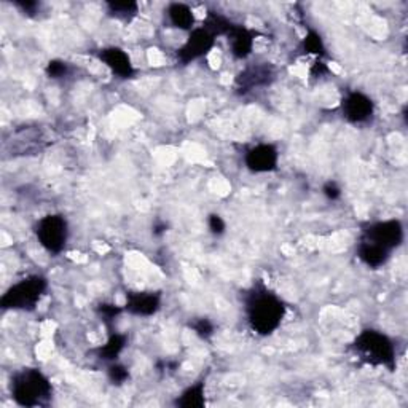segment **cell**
<instances>
[{
  "label": "cell",
  "instance_id": "obj_1",
  "mask_svg": "<svg viewBox=\"0 0 408 408\" xmlns=\"http://www.w3.org/2000/svg\"><path fill=\"white\" fill-rule=\"evenodd\" d=\"M244 313L254 334L268 337L279 329L286 316V305L262 281H257L244 293Z\"/></svg>",
  "mask_w": 408,
  "mask_h": 408
},
{
  "label": "cell",
  "instance_id": "obj_2",
  "mask_svg": "<svg viewBox=\"0 0 408 408\" xmlns=\"http://www.w3.org/2000/svg\"><path fill=\"white\" fill-rule=\"evenodd\" d=\"M10 392L16 405L26 408L47 407L53 399L52 381L39 368H21L11 375Z\"/></svg>",
  "mask_w": 408,
  "mask_h": 408
},
{
  "label": "cell",
  "instance_id": "obj_3",
  "mask_svg": "<svg viewBox=\"0 0 408 408\" xmlns=\"http://www.w3.org/2000/svg\"><path fill=\"white\" fill-rule=\"evenodd\" d=\"M351 351L357 359L370 367H385L389 372H394L397 367L394 342L383 332L373 329L362 330L351 343Z\"/></svg>",
  "mask_w": 408,
  "mask_h": 408
},
{
  "label": "cell",
  "instance_id": "obj_4",
  "mask_svg": "<svg viewBox=\"0 0 408 408\" xmlns=\"http://www.w3.org/2000/svg\"><path fill=\"white\" fill-rule=\"evenodd\" d=\"M48 288V281L40 274H33L11 286L0 298L4 310L33 311Z\"/></svg>",
  "mask_w": 408,
  "mask_h": 408
},
{
  "label": "cell",
  "instance_id": "obj_5",
  "mask_svg": "<svg viewBox=\"0 0 408 408\" xmlns=\"http://www.w3.org/2000/svg\"><path fill=\"white\" fill-rule=\"evenodd\" d=\"M35 235L40 246L47 252L58 255L66 249L69 240V225L64 216L49 214L40 218L35 225Z\"/></svg>",
  "mask_w": 408,
  "mask_h": 408
},
{
  "label": "cell",
  "instance_id": "obj_6",
  "mask_svg": "<svg viewBox=\"0 0 408 408\" xmlns=\"http://www.w3.org/2000/svg\"><path fill=\"white\" fill-rule=\"evenodd\" d=\"M361 240L375 243L387 249L389 252H392L394 249H397L404 243V225L400 221H395V218L370 223L367 228L362 230Z\"/></svg>",
  "mask_w": 408,
  "mask_h": 408
},
{
  "label": "cell",
  "instance_id": "obj_7",
  "mask_svg": "<svg viewBox=\"0 0 408 408\" xmlns=\"http://www.w3.org/2000/svg\"><path fill=\"white\" fill-rule=\"evenodd\" d=\"M276 78V69L269 62H260V64L247 66L244 71L236 75L235 78V91L240 96H244L259 88H265L272 85Z\"/></svg>",
  "mask_w": 408,
  "mask_h": 408
},
{
  "label": "cell",
  "instance_id": "obj_8",
  "mask_svg": "<svg viewBox=\"0 0 408 408\" xmlns=\"http://www.w3.org/2000/svg\"><path fill=\"white\" fill-rule=\"evenodd\" d=\"M216 45V35L206 28H194L188 34L187 42L177 49V59L182 64H190L208 54Z\"/></svg>",
  "mask_w": 408,
  "mask_h": 408
},
{
  "label": "cell",
  "instance_id": "obj_9",
  "mask_svg": "<svg viewBox=\"0 0 408 408\" xmlns=\"http://www.w3.org/2000/svg\"><path fill=\"white\" fill-rule=\"evenodd\" d=\"M342 115L353 124H366L373 118L375 104L370 96L361 91H351L342 99Z\"/></svg>",
  "mask_w": 408,
  "mask_h": 408
},
{
  "label": "cell",
  "instance_id": "obj_10",
  "mask_svg": "<svg viewBox=\"0 0 408 408\" xmlns=\"http://www.w3.org/2000/svg\"><path fill=\"white\" fill-rule=\"evenodd\" d=\"M279 153L273 144H259V146L247 150L244 163L250 173L265 174L278 168Z\"/></svg>",
  "mask_w": 408,
  "mask_h": 408
},
{
  "label": "cell",
  "instance_id": "obj_11",
  "mask_svg": "<svg viewBox=\"0 0 408 408\" xmlns=\"http://www.w3.org/2000/svg\"><path fill=\"white\" fill-rule=\"evenodd\" d=\"M98 58L103 64L107 66L112 74L117 75L118 78L127 80L134 77L136 69L133 66V61L129 58V54L124 52V49L118 47L103 48L98 52Z\"/></svg>",
  "mask_w": 408,
  "mask_h": 408
},
{
  "label": "cell",
  "instance_id": "obj_12",
  "mask_svg": "<svg viewBox=\"0 0 408 408\" xmlns=\"http://www.w3.org/2000/svg\"><path fill=\"white\" fill-rule=\"evenodd\" d=\"M161 308V295L158 292H131L127 295L124 311L133 316L150 317Z\"/></svg>",
  "mask_w": 408,
  "mask_h": 408
},
{
  "label": "cell",
  "instance_id": "obj_13",
  "mask_svg": "<svg viewBox=\"0 0 408 408\" xmlns=\"http://www.w3.org/2000/svg\"><path fill=\"white\" fill-rule=\"evenodd\" d=\"M225 37H228L231 54H233L236 59H246L247 56H250V53H252L255 39L252 30L241 26V24L233 23V26H231L228 34Z\"/></svg>",
  "mask_w": 408,
  "mask_h": 408
},
{
  "label": "cell",
  "instance_id": "obj_14",
  "mask_svg": "<svg viewBox=\"0 0 408 408\" xmlns=\"http://www.w3.org/2000/svg\"><path fill=\"white\" fill-rule=\"evenodd\" d=\"M389 255H391V252H389L387 249L381 247L375 243L361 240L359 244H357V257H359V260L368 268L375 269L383 267L389 260Z\"/></svg>",
  "mask_w": 408,
  "mask_h": 408
},
{
  "label": "cell",
  "instance_id": "obj_15",
  "mask_svg": "<svg viewBox=\"0 0 408 408\" xmlns=\"http://www.w3.org/2000/svg\"><path fill=\"white\" fill-rule=\"evenodd\" d=\"M168 20L174 28L180 30H193L194 28V13L193 10L185 4L174 2L168 7Z\"/></svg>",
  "mask_w": 408,
  "mask_h": 408
},
{
  "label": "cell",
  "instance_id": "obj_16",
  "mask_svg": "<svg viewBox=\"0 0 408 408\" xmlns=\"http://www.w3.org/2000/svg\"><path fill=\"white\" fill-rule=\"evenodd\" d=\"M127 344H128V335L112 332L105 344L96 349V354L100 361L115 362L118 359V356L123 353V349L127 348Z\"/></svg>",
  "mask_w": 408,
  "mask_h": 408
},
{
  "label": "cell",
  "instance_id": "obj_17",
  "mask_svg": "<svg viewBox=\"0 0 408 408\" xmlns=\"http://www.w3.org/2000/svg\"><path fill=\"white\" fill-rule=\"evenodd\" d=\"M175 407L180 408H201L206 405V385L204 381H198L188 386L174 402Z\"/></svg>",
  "mask_w": 408,
  "mask_h": 408
},
{
  "label": "cell",
  "instance_id": "obj_18",
  "mask_svg": "<svg viewBox=\"0 0 408 408\" xmlns=\"http://www.w3.org/2000/svg\"><path fill=\"white\" fill-rule=\"evenodd\" d=\"M105 7H107L109 16L124 23H129L139 11V5H137V2H131V0H128V2H107Z\"/></svg>",
  "mask_w": 408,
  "mask_h": 408
},
{
  "label": "cell",
  "instance_id": "obj_19",
  "mask_svg": "<svg viewBox=\"0 0 408 408\" xmlns=\"http://www.w3.org/2000/svg\"><path fill=\"white\" fill-rule=\"evenodd\" d=\"M231 26H233V21H231L227 16L217 13V11H209L208 18H206L203 23V28L208 29L209 33H212L216 37L227 35Z\"/></svg>",
  "mask_w": 408,
  "mask_h": 408
},
{
  "label": "cell",
  "instance_id": "obj_20",
  "mask_svg": "<svg viewBox=\"0 0 408 408\" xmlns=\"http://www.w3.org/2000/svg\"><path fill=\"white\" fill-rule=\"evenodd\" d=\"M301 52L305 54L316 56V58H322V56L327 54V48H325L321 34L316 33V30H310L305 35V39L301 40Z\"/></svg>",
  "mask_w": 408,
  "mask_h": 408
},
{
  "label": "cell",
  "instance_id": "obj_21",
  "mask_svg": "<svg viewBox=\"0 0 408 408\" xmlns=\"http://www.w3.org/2000/svg\"><path fill=\"white\" fill-rule=\"evenodd\" d=\"M107 376L112 385H117V386L124 385V383L131 378L128 367H124L123 363H118V362L110 363L107 368Z\"/></svg>",
  "mask_w": 408,
  "mask_h": 408
},
{
  "label": "cell",
  "instance_id": "obj_22",
  "mask_svg": "<svg viewBox=\"0 0 408 408\" xmlns=\"http://www.w3.org/2000/svg\"><path fill=\"white\" fill-rule=\"evenodd\" d=\"M124 308L118 305H112V303H100L96 306V313L99 315V317L103 319V322H105L107 325H110L112 322L115 321V319L122 315Z\"/></svg>",
  "mask_w": 408,
  "mask_h": 408
},
{
  "label": "cell",
  "instance_id": "obj_23",
  "mask_svg": "<svg viewBox=\"0 0 408 408\" xmlns=\"http://www.w3.org/2000/svg\"><path fill=\"white\" fill-rule=\"evenodd\" d=\"M190 327L194 330V334H197L199 338H203V340H209V338L214 335V324L212 321H209L208 317H199L197 321H193L190 324Z\"/></svg>",
  "mask_w": 408,
  "mask_h": 408
},
{
  "label": "cell",
  "instance_id": "obj_24",
  "mask_svg": "<svg viewBox=\"0 0 408 408\" xmlns=\"http://www.w3.org/2000/svg\"><path fill=\"white\" fill-rule=\"evenodd\" d=\"M45 72L49 78L58 80V78L66 77V75L69 74V64L62 59H52L47 64Z\"/></svg>",
  "mask_w": 408,
  "mask_h": 408
},
{
  "label": "cell",
  "instance_id": "obj_25",
  "mask_svg": "<svg viewBox=\"0 0 408 408\" xmlns=\"http://www.w3.org/2000/svg\"><path fill=\"white\" fill-rule=\"evenodd\" d=\"M208 227L212 235L222 236L225 233V230H227V223H225L223 218L218 214H211L208 218Z\"/></svg>",
  "mask_w": 408,
  "mask_h": 408
},
{
  "label": "cell",
  "instance_id": "obj_26",
  "mask_svg": "<svg viewBox=\"0 0 408 408\" xmlns=\"http://www.w3.org/2000/svg\"><path fill=\"white\" fill-rule=\"evenodd\" d=\"M322 193H324V197L330 201H337L342 198V188L338 187L337 182H332V180L327 182V184H324Z\"/></svg>",
  "mask_w": 408,
  "mask_h": 408
},
{
  "label": "cell",
  "instance_id": "obj_27",
  "mask_svg": "<svg viewBox=\"0 0 408 408\" xmlns=\"http://www.w3.org/2000/svg\"><path fill=\"white\" fill-rule=\"evenodd\" d=\"M15 5L28 16H34L37 13V10H40L39 2H15Z\"/></svg>",
  "mask_w": 408,
  "mask_h": 408
},
{
  "label": "cell",
  "instance_id": "obj_28",
  "mask_svg": "<svg viewBox=\"0 0 408 408\" xmlns=\"http://www.w3.org/2000/svg\"><path fill=\"white\" fill-rule=\"evenodd\" d=\"M325 72H327V67H325V64H324L322 61H316L315 66L311 67V75H313V77H321V75H324Z\"/></svg>",
  "mask_w": 408,
  "mask_h": 408
},
{
  "label": "cell",
  "instance_id": "obj_29",
  "mask_svg": "<svg viewBox=\"0 0 408 408\" xmlns=\"http://www.w3.org/2000/svg\"><path fill=\"white\" fill-rule=\"evenodd\" d=\"M153 236H163L168 231V223L166 222H156L153 225Z\"/></svg>",
  "mask_w": 408,
  "mask_h": 408
}]
</instances>
